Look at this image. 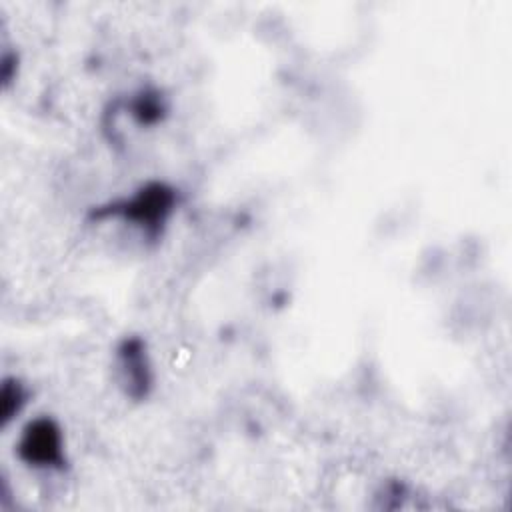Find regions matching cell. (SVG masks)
<instances>
[{"mask_svg": "<svg viewBox=\"0 0 512 512\" xmlns=\"http://www.w3.org/2000/svg\"><path fill=\"white\" fill-rule=\"evenodd\" d=\"M122 362L130 380V386L134 388V396H142L146 392V386L150 382L148 378V366L144 362L142 342L140 340H128L122 348Z\"/></svg>", "mask_w": 512, "mask_h": 512, "instance_id": "obj_3", "label": "cell"}, {"mask_svg": "<svg viewBox=\"0 0 512 512\" xmlns=\"http://www.w3.org/2000/svg\"><path fill=\"white\" fill-rule=\"evenodd\" d=\"M172 206L174 192L164 184H150L112 212H120L126 220H132L136 226H142L144 230L154 234L172 212Z\"/></svg>", "mask_w": 512, "mask_h": 512, "instance_id": "obj_1", "label": "cell"}, {"mask_svg": "<svg viewBox=\"0 0 512 512\" xmlns=\"http://www.w3.org/2000/svg\"><path fill=\"white\" fill-rule=\"evenodd\" d=\"M20 456L30 466H62L64 452L60 428L48 418L32 422L24 430L20 442Z\"/></svg>", "mask_w": 512, "mask_h": 512, "instance_id": "obj_2", "label": "cell"}]
</instances>
